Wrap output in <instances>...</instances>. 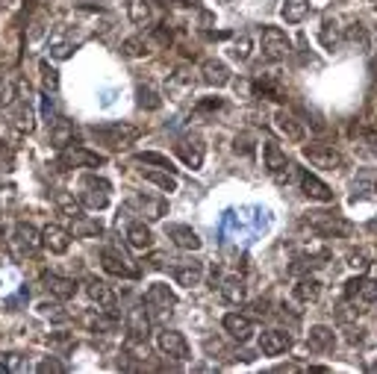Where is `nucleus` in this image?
I'll use <instances>...</instances> for the list:
<instances>
[{"label": "nucleus", "mask_w": 377, "mask_h": 374, "mask_svg": "<svg viewBox=\"0 0 377 374\" xmlns=\"http://www.w3.org/2000/svg\"><path fill=\"white\" fill-rule=\"evenodd\" d=\"M92 133L104 141V145L109 148V150H124V148H130L133 141H136L139 136H142V130L139 127H133V124H104V127H92Z\"/></svg>", "instance_id": "f257e3e1"}, {"label": "nucleus", "mask_w": 377, "mask_h": 374, "mask_svg": "<svg viewBox=\"0 0 377 374\" xmlns=\"http://www.w3.org/2000/svg\"><path fill=\"white\" fill-rule=\"evenodd\" d=\"M260 45H262V53L271 62H283L292 53V41H289V36H286L280 27H262Z\"/></svg>", "instance_id": "f03ea898"}, {"label": "nucleus", "mask_w": 377, "mask_h": 374, "mask_svg": "<svg viewBox=\"0 0 377 374\" xmlns=\"http://www.w3.org/2000/svg\"><path fill=\"white\" fill-rule=\"evenodd\" d=\"M307 224L318 236H351V230H354L345 218L334 215V213H307Z\"/></svg>", "instance_id": "7ed1b4c3"}, {"label": "nucleus", "mask_w": 377, "mask_h": 374, "mask_svg": "<svg viewBox=\"0 0 377 374\" xmlns=\"http://www.w3.org/2000/svg\"><path fill=\"white\" fill-rule=\"evenodd\" d=\"M109 192H113V186H109L104 177H95V174H88L83 180V192H80V204L88 206V210H104L109 204Z\"/></svg>", "instance_id": "20e7f679"}, {"label": "nucleus", "mask_w": 377, "mask_h": 374, "mask_svg": "<svg viewBox=\"0 0 377 374\" xmlns=\"http://www.w3.org/2000/svg\"><path fill=\"white\" fill-rule=\"evenodd\" d=\"M104 162H106L104 153H95V150L80 148V145H68V148H62L59 168H97V165H104Z\"/></svg>", "instance_id": "39448f33"}, {"label": "nucleus", "mask_w": 377, "mask_h": 374, "mask_svg": "<svg viewBox=\"0 0 377 374\" xmlns=\"http://www.w3.org/2000/svg\"><path fill=\"white\" fill-rule=\"evenodd\" d=\"M304 159H309L316 168H327V171H339L345 165V157L327 145H304Z\"/></svg>", "instance_id": "423d86ee"}, {"label": "nucleus", "mask_w": 377, "mask_h": 374, "mask_svg": "<svg viewBox=\"0 0 377 374\" xmlns=\"http://www.w3.org/2000/svg\"><path fill=\"white\" fill-rule=\"evenodd\" d=\"M101 262H104V268L109 274H115V277H136V274H139V268L130 262V257L124 254V250H118V248H104Z\"/></svg>", "instance_id": "0eeeda50"}, {"label": "nucleus", "mask_w": 377, "mask_h": 374, "mask_svg": "<svg viewBox=\"0 0 377 374\" xmlns=\"http://www.w3.org/2000/svg\"><path fill=\"white\" fill-rule=\"evenodd\" d=\"M145 306L151 313H171L177 306V295L165 283H153L145 292Z\"/></svg>", "instance_id": "6e6552de"}, {"label": "nucleus", "mask_w": 377, "mask_h": 374, "mask_svg": "<svg viewBox=\"0 0 377 374\" xmlns=\"http://www.w3.org/2000/svg\"><path fill=\"white\" fill-rule=\"evenodd\" d=\"M157 345H160V351L165 357H171L177 362L188 360V342H186L183 333H177V330H162V333L157 336Z\"/></svg>", "instance_id": "1a4fd4ad"}, {"label": "nucleus", "mask_w": 377, "mask_h": 374, "mask_svg": "<svg viewBox=\"0 0 377 374\" xmlns=\"http://www.w3.org/2000/svg\"><path fill=\"white\" fill-rule=\"evenodd\" d=\"M345 298L360 301V304H374L377 301V280L369 277H354L345 283Z\"/></svg>", "instance_id": "9d476101"}, {"label": "nucleus", "mask_w": 377, "mask_h": 374, "mask_svg": "<svg viewBox=\"0 0 377 374\" xmlns=\"http://www.w3.org/2000/svg\"><path fill=\"white\" fill-rule=\"evenodd\" d=\"M262 157H265V168H269L274 177H280L283 171L292 168L289 157H286V153L280 150V145H277L274 139H265V141H262Z\"/></svg>", "instance_id": "9b49d317"}, {"label": "nucleus", "mask_w": 377, "mask_h": 374, "mask_svg": "<svg viewBox=\"0 0 377 374\" xmlns=\"http://www.w3.org/2000/svg\"><path fill=\"white\" fill-rule=\"evenodd\" d=\"M177 157H180L188 168H201L204 165V141L201 136H186L177 141Z\"/></svg>", "instance_id": "f8f14e48"}, {"label": "nucleus", "mask_w": 377, "mask_h": 374, "mask_svg": "<svg viewBox=\"0 0 377 374\" xmlns=\"http://www.w3.org/2000/svg\"><path fill=\"white\" fill-rule=\"evenodd\" d=\"M274 127H277V133H280V136H286V141H295V145H301V141L307 139L304 124L295 115L286 112V109H280V112L274 115Z\"/></svg>", "instance_id": "ddd939ff"}, {"label": "nucleus", "mask_w": 377, "mask_h": 374, "mask_svg": "<svg viewBox=\"0 0 377 374\" xmlns=\"http://www.w3.org/2000/svg\"><path fill=\"white\" fill-rule=\"evenodd\" d=\"M292 348V336L286 330H269V333L260 336V351L265 357H277V354H286Z\"/></svg>", "instance_id": "4468645a"}, {"label": "nucleus", "mask_w": 377, "mask_h": 374, "mask_svg": "<svg viewBox=\"0 0 377 374\" xmlns=\"http://www.w3.org/2000/svg\"><path fill=\"white\" fill-rule=\"evenodd\" d=\"M41 245L50 248V254H68L71 233H68V230H62V227H57V224H48L41 230Z\"/></svg>", "instance_id": "2eb2a0df"}, {"label": "nucleus", "mask_w": 377, "mask_h": 374, "mask_svg": "<svg viewBox=\"0 0 377 374\" xmlns=\"http://www.w3.org/2000/svg\"><path fill=\"white\" fill-rule=\"evenodd\" d=\"M221 324H224V330L236 339V342H248V339L253 336V322L248 315H242V313H227Z\"/></svg>", "instance_id": "dca6fc26"}, {"label": "nucleus", "mask_w": 377, "mask_h": 374, "mask_svg": "<svg viewBox=\"0 0 377 374\" xmlns=\"http://www.w3.org/2000/svg\"><path fill=\"white\" fill-rule=\"evenodd\" d=\"M174 280L180 283V286H197L204 280V262H197V259H183V262H177L174 266Z\"/></svg>", "instance_id": "f3484780"}, {"label": "nucleus", "mask_w": 377, "mask_h": 374, "mask_svg": "<svg viewBox=\"0 0 377 374\" xmlns=\"http://www.w3.org/2000/svg\"><path fill=\"white\" fill-rule=\"evenodd\" d=\"M9 121H12V127L18 130V133H32V127H36V112H32L30 101H21L9 109Z\"/></svg>", "instance_id": "a211bd4d"}, {"label": "nucleus", "mask_w": 377, "mask_h": 374, "mask_svg": "<svg viewBox=\"0 0 377 374\" xmlns=\"http://www.w3.org/2000/svg\"><path fill=\"white\" fill-rule=\"evenodd\" d=\"M201 74H204V83L206 86H215V89H224V86L233 80L230 77V68L221 59H206L201 65Z\"/></svg>", "instance_id": "6ab92c4d"}, {"label": "nucleus", "mask_w": 377, "mask_h": 374, "mask_svg": "<svg viewBox=\"0 0 377 374\" xmlns=\"http://www.w3.org/2000/svg\"><path fill=\"white\" fill-rule=\"evenodd\" d=\"M301 189H304L307 197H313V201H321V204H330V201H334V192H330V186L321 183L316 174H309V171H301Z\"/></svg>", "instance_id": "aec40b11"}, {"label": "nucleus", "mask_w": 377, "mask_h": 374, "mask_svg": "<svg viewBox=\"0 0 377 374\" xmlns=\"http://www.w3.org/2000/svg\"><path fill=\"white\" fill-rule=\"evenodd\" d=\"M168 239L174 242L177 248H183V250H201V236L195 233L192 227H186V224H168Z\"/></svg>", "instance_id": "412c9836"}, {"label": "nucleus", "mask_w": 377, "mask_h": 374, "mask_svg": "<svg viewBox=\"0 0 377 374\" xmlns=\"http://www.w3.org/2000/svg\"><path fill=\"white\" fill-rule=\"evenodd\" d=\"M307 345H309V351L327 354V351H334V345H336V333L327 324H316L313 330H309V336H307Z\"/></svg>", "instance_id": "4be33fe9"}, {"label": "nucleus", "mask_w": 377, "mask_h": 374, "mask_svg": "<svg viewBox=\"0 0 377 374\" xmlns=\"http://www.w3.org/2000/svg\"><path fill=\"white\" fill-rule=\"evenodd\" d=\"M44 289H48L53 298H59V301H68L77 295V283L71 277H59V274H44Z\"/></svg>", "instance_id": "5701e85b"}, {"label": "nucleus", "mask_w": 377, "mask_h": 374, "mask_svg": "<svg viewBox=\"0 0 377 374\" xmlns=\"http://www.w3.org/2000/svg\"><path fill=\"white\" fill-rule=\"evenodd\" d=\"M15 242H18V248L24 250V254H32V250H39V245H41V233L32 224L21 222L15 227Z\"/></svg>", "instance_id": "b1692460"}, {"label": "nucleus", "mask_w": 377, "mask_h": 374, "mask_svg": "<svg viewBox=\"0 0 377 374\" xmlns=\"http://www.w3.org/2000/svg\"><path fill=\"white\" fill-rule=\"evenodd\" d=\"M86 292H88V298H92L97 306H113L115 304L113 286H106L104 280H97V277H92V280L86 283Z\"/></svg>", "instance_id": "393cba45"}, {"label": "nucleus", "mask_w": 377, "mask_h": 374, "mask_svg": "<svg viewBox=\"0 0 377 374\" xmlns=\"http://www.w3.org/2000/svg\"><path fill=\"white\" fill-rule=\"evenodd\" d=\"M74 141V124L71 121H65V118H59V121H53L50 124V145L53 148H68Z\"/></svg>", "instance_id": "a878e982"}, {"label": "nucleus", "mask_w": 377, "mask_h": 374, "mask_svg": "<svg viewBox=\"0 0 377 374\" xmlns=\"http://www.w3.org/2000/svg\"><path fill=\"white\" fill-rule=\"evenodd\" d=\"M295 298L301 304H316L321 298V280L318 277H301L295 286Z\"/></svg>", "instance_id": "bb28decb"}, {"label": "nucleus", "mask_w": 377, "mask_h": 374, "mask_svg": "<svg viewBox=\"0 0 377 374\" xmlns=\"http://www.w3.org/2000/svg\"><path fill=\"white\" fill-rule=\"evenodd\" d=\"M192 71L188 68H177L171 77H168V83H165V89H168V95L171 97H180V95H186V92H192Z\"/></svg>", "instance_id": "cd10ccee"}, {"label": "nucleus", "mask_w": 377, "mask_h": 374, "mask_svg": "<svg viewBox=\"0 0 377 374\" xmlns=\"http://www.w3.org/2000/svg\"><path fill=\"white\" fill-rule=\"evenodd\" d=\"M142 210V215L148 218V222H160V218L168 213V204L165 201H160V197H136V201H133Z\"/></svg>", "instance_id": "c85d7f7f"}, {"label": "nucleus", "mask_w": 377, "mask_h": 374, "mask_svg": "<svg viewBox=\"0 0 377 374\" xmlns=\"http://www.w3.org/2000/svg\"><path fill=\"white\" fill-rule=\"evenodd\" d=\"M307 15H309V0H286L280 9V18L286 24H301Z\"/></svg>", "instance_id": "c756f323"}, {"label": "nucleus", "mask_w": 377, "mask_h": 374, "mask_svg": "<svg viewBox=\"0 0 377 374\" xmlns=\"http://www.w3.org/2000/svg\"><path fill=\"white\" fill-rule=\"evenodd\" d=\"M127 242L136 250H151L153 248V233H151V227L145 224H130L127 227Z\"/></svg>", "instance_id": "7c9ffc66"}, {"label": "nucleus", "mask_w": 377, "mask_h": 374, "mask_svg": "<svg viewBox=\"0 0 377 374\" xmlns=\"http://www.w3.org/2000/svg\"><path fill=\"white\" fill-rule=\"evenodd\" d=\"M218 292H221V298H224L227 304H242L245 301V286H242L239 277H224L218 286Z\"/></svg>", "instance_id": "2f4dec72"}, {"label": "nucleus", "mask_w": 377, "mask_h": 374, "mask_svg": "<svg viewBox=\"0 0 377 374\" xmlns=\"http://www.w3.org/2000/svg\"><path fill=\"white\" fill-rule=\"evenodd\" d=\"M127 327H130V336H133V339H148V333H151V318L145 315V310H142V306L130 313Z\"/></svg>", "instance_id": "473e14b6"}, {"label": "nucleus", "mask_w": 377, "mask_h": 374, "mask_svg": "<svg viewBox=\"0 0 377 374\" xmlns=\"http://www.w3.org/2000/svg\"><path fill=\"white\" fill-rule=\"evenodd\" d=\"M321 45L325 48H336L342 41V30H339V21L336 18H325V24H321V32H318Z\"/></svg>", "instance_id": "72a5a7b5"}, {"label": "nucleus", "mask_w": 377, "mask_h": 374, "mask_svg": "<svg viewBox=\"0 0 377 374\" xmlns=\"http://www.w3.org/2000/svg\"><path fill=\"white\" fill-rule=\"evenodd\" d=\"M127 15H130L133 24H139V27L151 24V6H148V0H130V3H127Z\"/></svg>", "instance_id": "f704fd0d"}, {"label": "nucleus", "mask_w": 377, "mask_h": 374, "mask_svg": "<svg viewBox=\"0 0 377 374\" xmlns=\"http://www.w3.org/2000/svg\"><path fill=\"white\" fill-rule=\"evenodd\" d=\"M145 180L153 183V186H160L162 192H177V177L168 171H145Z\"/></svg>", "instance_id": "c9c22d12"}, {"label": "nucleus", "mask_w": 377, "mask_h": 374, "mask_svg": "<svg viewBox=\"0 0 377 374\" xmlns=\"http://www.w3.org/2000/svg\"><path fill=\"white\" fill-rule=\"evenodd\" d=\"M57 204H59V210L68 215V218H80L83 215V204L80 201H74L71 195H65V192H59L57 195Z\"/></svg>", "instance_id": "e433bc0d"}, {"label": "nucleus", "mask_w": 377, "mask_h": 374, "mask_svg": "<svg viewBox=\"0 0 377 374\" xmlns=\"http://www.w3.org/2000/svg\"><path fill=\"white\" fill-rule=\"evenodd\" d=\"M39 71H41V89L48 92V95L57 92V89H59V74H57V68H50L48 62H41Z\"/></svg>", "instance_id": "4c0bfd02"}, {"label": "nucleus", "mask_w": 377, "mask_h": 374, "mask_svg": "<svg viewBox=\"0 0 377 374\" xmlns=\"http://www.w3.org/2000/svg\"><path fill=\"white\" fill-rule=\"evenodd\" d=\"M48 50H50V57H53V59H68V57H71V50H74V41L53 36V39H50V45H48Z\"/></svg>", "instance_id": "58836bf2"}, {"label": "nucleus", "mask_w": 377, "mask_h": 374, "mask_svg": "<svg viewBox=\"0 0 377 374\" xmlns=\"http://www.w3.org/2000/svg\"><path fill=\"white\" fill-rule=\"evenodd\" d=\"M88 327H92L95 333H113L118 327V318L115 315H92L88 318Z\"/></svg>", "instance_id": "ea45409f"}, {"label": "nucleus", "mask_w": 377, "mask_h": 374, "mask_svg": "<svg viewBox=\"0 0 377 374\" xmlns=\"http://www.w3.org/2000/svg\"><path fill=\"white\" fill-rule=\"evenodd\" d=\"M121 53H124V57H130V59H139V57H145V53H148L145 39H139V36L127 39L124 45H121Z\"/></svg>", "instance_id": "a19ab883"}, {"label": "nucleus", "mask_w": 377, "mask_h": 374, "mask_svg": "<svg viewBox=\"0 0 377 374\" xmlns=\"http://www.w3.org/2000/svg\"><path fill=\"white\" fill-rule=\"evenodd\" d=\"M0 368L3 371H27L24 354H0Z\"/></svg>", "instance_id": "79ce46f5"}, {"label": "nucleus", "mask_w": 377, "mask_h": 374, "mask_svg": "<svg viewBox=\"0 0 377 374\" xmlns=\"http://www.w3.org/2000/svg\"><path fill=\"white\" fill-rule=\"evenodd\" d=\"M139 106L142 109H160L162 101H160V95L151 89V86H139Z\"/></svg>", "instance_id": "37998d69"}, {"label": "nucleus", "mask_w": 377, "mask_h": 374, "mask_svg": "<svg viewBox=\"0 0 377 374\" xmlns=\"http://www.w3.org/2000/svg\"><path fill=\"white\" fill-rule=\"evenodd\" d=\"M136 162H145V165H160V168L165 171H174V165L168 157H162V153H153V150H145V153H139Z\"/></svg>", "instance_id": "c03bdc74"}, {"label": "nucleus", "mask_w": 377, "mask_h": 374, "mask_svg": "<svg viewBox=\"0 0 377 374\" xmlns=\"http://www.w3.org/2000/svg\"><path fill=\"white\" fill-rule=\"evenodd\" d=\"M74 233L77 236H97V233H101V224H97V222H86V218L80 215V218H74Z\"/></svg>", "instance_id": "a18cd8bd"}, {"label": "nucleus", "mask_w": 377, "mask_h": 374, "mask_svg": "<svg viewBox=\"0 0 377 374\" xmlns=\"http://www.w3.org/2000/svg\"><path fill=\"white\" fill-rule=\"evenodd\" d=\"M348 266L354 268V271H365V268H369V254H365V250H351V254H348Z\"/></svg>", "instance_id": "49530a36"}, {"label": "nucleus", "mask_w": 377, "mask_h": 374, "mask_svg": "<svg viewBox=\"0 0 377 374\" xmlns=\"http://www.w3.org/2000/svg\"><path fill=\"white\" fill-rule=\"evenodd\" d=\"M348 41H354V45L360 41V48H365V45H369V32H365L362 24H351L348 27Z\"/></svg>", "instance_id": "de8ad7c7"}, {"label": "nucleus", "mask_w": 377, "mask_h": 374, "mask_svg": "<svg viewBox=\"0 0 377 374\" xmlns=\"http://www.w3.org/2000/svg\"><path fill=\"white\" fill-rule=\"evenodd\" d=\"M374 192H377V183L371 177H365V174L354 183V197H357V195H374Z\"/></svg>", "instance_id": "09e8293b"}, {"label": "nucleus", "mask_w": 377, "mask_h": 374, "mask_svg": "<svg viewBox=\"0 0 377 374\" xmlns=\"http://www.w3.org/2000/svg\"><path fill=\"white\" fill-rule=\"evenodd\" d=\"M233 57H236L239 62H248V57H251V39H248V36H242V39L236 41V48H233Z\"/></svg>", "instance_id": "8fccbe9b"}, {"label": "nucleus", "mask_w": 377, "mask_h": 374, "mask_svg": "<svg viewBox=\"0 0 377 374\" xmlns=\"http://www.w3.org/2000/svg\"><path fill=\"white\" fill-rule=\"evenodd\" d=\"M36 371H39V374H62V371H65V366H62L59 360H53V357H50V360H41Z\"/></svg>", "instance_id": "3c124183"}, {"label": "nucleus", "mask_w": 377, "mask_h": 374, "mask_svg": "<svg viewBox=\"0 0 377 374\" xmlns=\"http://www.w3.org/2000/svg\"><path fill=\"white\" fill-rule=\"evenodd\" d=\"M236 150H242V153H251V150H253V136H251V133H242V136H236Z\"/></svg>", "instance_id": "603ef678"}, {"label": "nucleus", "mask_w": 377, "mask_h": 374, "mask_svg": "<svg viewBox=\"0 0 377 374\" xmlns=\"http://www.w3.org/2000/svg\"><path fill=\"white\" fill-rule=\"evenodd\" d=\"M153 36H157L160 45H171V30H168V24H160L157 30H153Z\"/></svg>", "instance_id": "864d4df0"}, {"label": "nucleus", "mask_w": 377, "mask_h": 374, "mask_svg": "<svg viewBox=\"0 0 377 374\" xmlns=\"http://www.w3.org/2000/svg\"><path fill=\"white\" fill-rule=\"evenodd\" d=\"M362 368L365 371H377V348H371L369 354L362 357Z\"/></svg>", "instance_id": "5fc2aeb1"}, {"label": "nucleus", "mask_w": 377, "mask_h": 374, "mask_svg": "<svg viewBox=\"0 0 377 374\" xmlns=\"http://www.w3.org/2000/svg\"><path fill=\"white\" fill-rule=\"evenodd\" d=\"M362 339H365V330H362V327H357V330H354V327H351V330H348V342H351V345H357V342H362Z\"/></svg>", "instance_id": "6e6d98bb"}, {"label": "nucleus", "mask_w": 377, "mask_h": 374, "mask_svg": "<svg viewBox=\"0 0 377 374\" xmlns=\"http://www.w3.org/2000/svg\"><path fill=\"white\" fill-rule=\"evenodd\" d=\"M221 106H224V101H204L197 106V112H209V109H221Z\"/></svg>", "instance_id": "4d7b16f0"}, {"label": "nucleus", "mask_w": 377, "mask_h": 374, "mask_svg": "<svg viewBox=\"0 0 377 374\" xmlns=\"http://www.w3.org/2000/svg\"><path fill=\"white\" fill-rule=\"evenodd\" d=\"M369 145H371V153L377 157V136H371V139H369Z\"/></svg>", "instance_id": "13d9d810"}, {"label": "nucleus", "mask_w": 377, "mask_h": 374, "mask_svg": "<svg viewBox=\"0 0 377 374\" xmlns=\"http://www.w3.org/2000/svg\"><path fill=\"white\" fill-rule=\"evenodd\" d=\"M369 230H371V233H377V218H371V222H369Z\"/></svg>", "instance_id": "bf43d9fd"}, {"label": "nucleus", "mask_w": 377, "mask_h": 374, "mask_svg": "<svg viewBox=\"0 0 377 374\" xmlns=\"http://www.w3.org/2000/svg\"><path fill=\"white\" fill-rule=\"evenodd\" d=\"M371 68H374V74H377V53H374V59H371Z\"/></svg>", "instance_id": "052dcab7"}, {"label": "nucleus", "mask_w": 377, "mask_h": 374, "mask_svg": "<svg viewBox=\"0 0 377 374\" xmlns=\"http://www.w3.org/2000/svg\"><path fill=\"white\" fill-rule=\"evenodd\" d=\"M374 127H377V109H374Z\"/></svg>", "instance_id": "680f3d73"}, {"label": "nucleus", "mask_w": 377, "mask_h": 374, "mask_svg": "<svg viewBox=\"0 0 377 374\" xmlns=\"http://www.w3.org/2000/svg\"><path fill=\"white\" fill-rule=\"evenodd\" d=\"M0 239H3V230H0Z\"/></svg>", "instance_id": "e2e57ef3"}, {"label": "nucleus", "mask_w": 377, "mask_h": 374, "mask_svg": "<svg viewBox=\"0 0 377 374\" xmlns=\"http://www.w3.org/2000/svg\"><path fill=\"white\" fill-rule=\"evenodd\" d=\"M218 3H227V0H218Z\"/></svg>", "instance_id": "0e129e2a"}, {"label": "nucleus", "mask_w": 377, "mask_h": 374, "mask_svg": "<svg viewBox=\"0 0 377 374\" xmlns=\"http://www.w3.org/2000/svg\"><path fill=\"white\" fill-rule=\"evenodd\" d=\"M374 304H377V301H374Z\"/></svg>", "instance_id": "69168bd1"}]
</instances>
